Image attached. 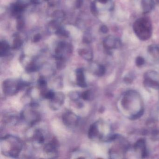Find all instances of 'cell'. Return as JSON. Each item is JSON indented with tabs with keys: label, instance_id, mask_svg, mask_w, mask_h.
I'll list each match as a JSON object with an SVG mask.
<instances>
[{
	"label": "cell",
	"instance_id": "6da1fadb",
	"mask_svg": "<svg viewBox=\"0 0 159 159\" xmlns=\"http://www.w3.org/2000/svg\"><path fill=\"white\" fill-rule=\"evenodd\" d=\"M117 108L122 115L131 120L140 118L144 113V103L140 94L134 90L123 93L118 99Z\"/></svg>",
	"mask_w": 159,
	"mask_h": 159
},
{
	"label": "cell",
	"instance_id": "7a4b0ae2",
	"mask_svg": "<svg viewBox=\"0 0 159 159\" xmlns=\"http://www.w3.org/2000/svg\"><path fill=\"white\" fill-rule=\"evenodd\" d=\"M23 147L22 140L15 136L7 135L1 139V151L6 157L18 158L23 150Z\"/></svg>",
	"mask_w": 159,
	"mask_h": 159
},
{
	"label": "cell",
	"instance_id": "3957f363",
	"mask_svg": "<svg viewBox=\"0 0 159 159\" xmlns=\"http://www.w3.org/2000/svg\"><path fill=\"white\" fill-rule=\"evenodd\" d=\"M88 137L92 140H99L105 142H111L117 134L111 133L110 125L99 120L91 125L88 130Z\"/></svg>",
	"mask_w": 159,
	"mask_h": 159
},
{
	"label": "cell",
	"instance_id": "277c9868",
	"mask_svg": "<svg viewBox=\"0 0 159 159\" xmlns=\"http://www.w3.org/2000/svg\"><path fill=\"white\" fill-rule=\"evenodd\" d=\"M133 30L136 36L140 40H148L152 34V25L148 17H141L137 19L133 25Z\"/></svg>",
	"mask_w": 159,
	"mask_h": 159
},
{
	"label": "cell",
	"instance_id": "5b68a950",
	"mask_svg": "<svg viewBox=\"0 0 159 159\" xmlns=\"http://www.w3.org/2000/svg\"><path fill=\"white\" fill-rule=\"evenodd\" d=\"M111 142L114 144L110 149L109 155L111 159H122L129 150L130 144L123 137L117 135L115 139Z\"/></svg>",
	"mask_w": 159,
	"mask_h": 159
},
{
	"label": "cell",
	"instance_id": "8992f818",
	"mask_svg": "<svg viewBox=\"0 0 159 159\" xmlns=\"http://www.w3.org/2000/svg\"><path fill=\"white\" fill-rule=\"evenodd\" d=\"M38 107V104L36 102H31L22 111L20 114V119L29 125H34L40 120L41 115Z\"/></svg>",
	"mask_w": 159,
	"mask_h": 159
},
{
	"label": "cell",
	"instance_id": "52a82bcc",
	"mask_svg": "<svg viewBox=\"0 0 159 159\" xmlns=\"http://www.w3.org/2000/svg\"><path fill=\"white\" fill-rule=\"evenodd\" d=\"M30 83L20 80L7 79L2 83V90L6 95L14 96L16 94L25 87L29 86Z\"/></svg>",
	"mask_w": 159,
	"mask_h": 159
},
{
	"label": "cell",
	"instance_id": "ba28073f",
	"mask_svg": "<svg viewBox=\"0 0 159 159\" xmlns=\"http://www.w3.org/2000/svg\"><path fill=\"white\" fill-rule=\"evenodd\" d=\"M144 84L145 86L155 90H159V73L153 70H149L144 75Z\"/></svg>",
	"mask_w": 159,
	"mask_h": 159
},
{
	"label": "cell",
	"instance_id": "9c48e42d",
	"mask_svg": "<svg viewBox=\"0 0 159 159\" xmlns=\"http://www.w3.org/2000/svg\"><path fill=\"white\" fill-rule=\"evenodd\" d=\"M103 46L107 52H110L114 49H118L121 46V42L119 38L114 36L106 37L103 43Z\"/></svg>",
	"mask_w": 159,
	"mask_h": 159
},
{
	"label": "cell",
	"instance_id": "30bf717a",
	"mask_svg": "<svg viewBox=\"0 0 159 159\" xmlns=\"http://www.w3.org/2000/svg\"><path fill=\"white\" fill-rule=\"evenodd\" d=\"M62 120L64 125L70 128H74L79 124L80 118L74 112L67 111L63 114Z\"/></svg>",
	"mask_w": 159,
	"mask_h": 159
},
{
	"label": "cell",
	"instance_id": "8fae6325",
	"mask_svg": "<svg viewBox=\"0 0 159 159\" xmlns=\"http://www.w3.org/2000/svg\"><path fill=\"white\" fill-rule=\"evenodd\" d=\"M58 147L59 143L58 141L54 138L44 144L43 151L51 158H56L57 155Z\"/></svg>",
	"mask_w": 159,
	"mask_h": 159
},
{
	"label": "cell",
	"instance_id": "7c38bea8",
	"mask_svg": "<svg viewBox=\"0 0 159 159\" xmlns=\"http://www.w3.org/2000/svg\"><path fill=\"white\" fill-rule=\"evenodd\" d=\"M65 98V94L62 92H55L53 97L49 100L50 108L53 111L59 109L64 104Z\"/></svg>",
	"mask_w": 159,
	"mask_h": 159
},
{
	"label": "cell",
	"instance_id": "4fadbf2b",
	"mask_svg": "<svg viewBox=\"0 0 159 159\" xmlns=\"http://www.w3.org/2000/svg\"><path fill=\"white\" fill-rule=\"evenodd\" d=\"M134 151L139 158H145L148 155L146 141L143 139H140L136 141L133 147Z\"/></svg>",
	"mask_w": 159,
	"mask_h": 159
},
{
	"label": "cell",
	"instance_id": "5bb4252c",
	"mask_svg": "<svg viewBox=\"0 0 159 159\" xmlns=\"http://www.w3.org/2000/svg\"><path fill=\"white\" fill-rule=\"evenodd\" d=\"M76 80L78 86L84 88L87 87V84L84 74V70L82 68H80L76 70Z\"/></svg>",
	"mask_w": 159,
	"mask_h": 159
},
{
	"label": "cell",
	"instance_id": "9a60e30c",
	"mask_svg": "<svg viewBox=\"0 0 159 159\" xmlns=\"http://www.w3.org/2000/svg\"><path fill=\"white\" fill-rule=\"evenodd\" d=\"M148 53L151 60L155 64H159V47L150 45L148 47Z\"/></svg>",
	"mask_w": 159,
	"mask_h": 159
},
{
	"label": "cell",
	"instance_id": "2e32d148",
	"mask_svg": "<svg viewBox=\"0 0 159 159\" xmlns=\"http://www.w3.org/2000/svg\"><path fill=\"white\" fill-rule=\"evenodd\" d=\"M31 140L33 143H36L38 145H41L44 143L45 137L43 131L40 129H36L33 132Z\"/></svg>",
	"mask_w": 159,
	"mask_h": 159
},
{
	"label": "cell",
	"instance_id": "e0dca14e",
	"mask_svg": "<svg viewBox=\"0 0 159 159\" xmlns=\"http://www.w3.org/2000/svg\"><path fill=\"white\" fill-rule=\"evenodd\" d=\"M155 4L152 0H141V6L143 14L149 13L152 11Z\"/></svg>",
	"mask_w": 159,
	"mask_h": 159
},
{
	"label": "cell",
	"instance_id": "ac0fdd59",
	"mask_svg": "<svg viewBox=\"0 0 159 159\" xmlns=\"http://www.w3.org/2000/svg\"><path fill=\"white\" fill-rule=\"evenodd\" d=\"M92 72L93 74L98 77H102L106 73V69L105 67L100 64H95L92 67Z\"/></svg>",
	"mask_w": 159,
	"mask_h": 159
},
{
	"label": "cell",
	"instance_id": "d6986e66",
	"mask_svg": "<svg viewBox=\"0 0 159 159\" xmlns=\"http://www.w3.org/2000/svg\"><path fill=\"white\" fill-rule=\"evenodd\" d=\"M3 123L7 125H14L18 123L19 118L14 115H6L3 116Z\"/></svg>",
	"mask_w": 159,
	"mask_h": 159
},
{
	"label": "cell",
	"instance_id": "ffe728a7",
	"mask_svg": "<svg viewBox=\"0 0 159 159\" xmlns=\"http://www.w3.org/2000/svg\"><path fill=\"white\" fill-rule=\"evenodd\" d=\"M80 56L88 61H92L93 59V52L85 49H80L78 52Z\"/></svg>",
	"mask_w": 159,
	"mask_h": 159
},
{
	"label": "cell",
	"instance_id": "44dd1931",
	"mask_svg": "<svg viewBox=\"0 0 159 159\" xmlns=\"http://www.w3.org/2000/svg\"><path fill=\"white\" fill-rule=\"evenodd\" d=\"M89 154L86 152L80 150H75L70 153V158H90Z\"/></svg>",
	"mask_w": 159,
	"mask_h": 159
},
{
	"label": "cell",
	"instance_id": "7402d4cb",
	"mask_svg": "<svg viewBox=\"0 0 159 159\" xmlns=\"http://www.w3.org/2000/svg\"><path fill=\"white\" fill-rule=\"evenodd\" d=\"M10 48V45L7 42L1 41L0 43V56L1 57L6 56L8 54Z\"/></svg>",
	"mask_w": 159,
	"mask_h": 159
},
{
	"label": "cell",
	"instance_id": "603a6c76",
	"mask_svg": "<svg viewBox=\"0 0 159 159\" xmlns=\"http://www.w3.org/2000/svg\"><path fill=\"white\" fill-rule=\"evenodd\" d=\"M25 9V6L24 4L20 3H16L12 7V12L14 15H17L18 17L20 16L19 15Z\"/></svg>",
	"mask_w": 159,
	"mask_h": 159
},
{
	"label": "cell",
	"instance_id": "cb8c5ba5",
	"mask_svg": "<svg viewBox=\"0 0 159 159\" xmlns=\"http://www.w3.org/2000/svg\"><path fill=\"white\" fill-rule=\"evenodd\" d=\"M94 94L93 91L91 90H86L81 93V98L86 101H90L93 99Z\"/></svg>",
	"mask_w": 159,
	"mask_h": 159
},
{
	"label": "cell",
	"instance_id": "d4e9b609",
	"mask_svg": "<svg viewBox=\"0 0 159 159\" xmlns=\"http://www.w3.org/2000/svg\"><path fill=\"white\" fill-rule=\"evenodd\" d=\"M68 96L70 100L76 102L81 98V93L78 91H72L70 92Z\"/></svg>",
	"mask_w": 159,
	"mask_h": 159
},
{
	"label": "cell",
	"instance_id": "484cf974",
	"mask_svg": "<svg viewBox=\"0 0 159 159\" xmlns=\"http://www.w3.org/2000/svg\"><path fill=\"white\" fill-rule=\"evenodd\" d=\"M23 41L20 38L18 37H16L15 38L13 41V43L12 48L14 49H19L21 47L22 44H23Z\"/></svg>",
	"mask_w": 159,
	"mask_h": 159
},
{
	"label": "cell",
	"instance_id": "4316f807",
	"mask_svg": "<svg viewBox=\"0 0 159 159\" xmlns=\"http://www.w3.org/2000/svg\"><path fill=\"white\" fill-rule=\"evenodd\" d=\"M55 33L57 35H59L65 38H68L69 35V33L67 30H65L61 27L58 28L55 31Z\"/></svg>",
	"mask_w": 159,
	"mask_h": 159
},
{
	"label": "cell",
	"instance_id": "83f0119b",
	"mask_svg": "<svg viewBox=\"0 0 159 159\" xmlns=\"http://www.w3.org/2000/svg\"><path fill=\"white\" fill-rule=\"evenodd\" d=\"M25 21L21 16L17 17V25L16 28L19 31H21L25 26Z\"/></svg>",
	"mask_w": 159,
	"mask_h": 159
},
{
	"label": "cell",
	"instance_id": "f1b7e54d",
	"mask_svg": "<svg viewBox=\"0 0 159 159\" xmlns=\"http://www.w3.org/2000/svg\"><path fill=\"white\" fill-rule=\"evenodd\" d=\"M65 16V13L64 12L62 11L57 10L54 12L52 14V17L56 19H58V18H62Z\"/></svg>",
	"mask_w": 159,
	"mask_h": 159
},
{
	"label": "cell",
	"instance_id": "f546056e",
	"mask_svg": "<svg viewBox=\"0 0 159 159\" xmlns=\"http://www.w3.org/2000/svg\"><path fill=\"white\" fill-rule=\"evenodd\" d=\"M135 63L137 66H142L145 64V59L141 57H138L136 58Z\"/></svg>",
	"mask_w": 159,
	"mask_h": 159
},
{
	"label": "cell",
	"instance_id": "4dcf8cb0",
	"mask_svg": "<svg viewBox=\"0 0 159 159\" xmlns=\"http://www.w3.org/2000/svg\"><path fill=\"white\" fill-rule=\"evenodd\" d=\"M91 11L93 15L97 16L98 14V11L96 3L95 2H92L91 5Z\"/></svg>",
	"mask_w": 159,
	"mask_h": 159
},
{
	"label": "cell",
	"instance_id": "1f68e13d",
	"mask_svg": "<svg viewBox=\"0 0 159 159\" xmlns=\"http://www.w3.org/2000/svg\"><path fill=\"white\" fill-rule=\"evenodd\" d=\"M41 39V36L40 34H37L33 37L32 42L34 43L39 42Z\"/></svg>",
	"mask_w": 159,
	"mask_h": 159
},
{
	"label": "cell",
	"instance_id": "d6a6232c",
	"mask_svg": "<svg viewBox=\"0 0 159 159\" xmlns=\"http://www.w3.org/2000/svg\"><path fill=\"white\" fill-rule=\"evenodd\" d=\"M100 31H101L102 33H104V34H106V33L108 32L109 29L107 26L102 25L100 27Z\"/></svg>",
	"mask_w": 159,
	"mask_h": 159
},
{
	"label": "cell",
	"instance_id": "836d02e7",
	"mask_svg": "<svg viewBox=\"0 0 159 159\" xmlns=\"http://www.w3.org/2000/svg\"><path fill=\"white\" fill-rule=\"evenodd\" d=\"M83 0H76V3H75V7L77 9H79L81 7L83 4Z\"/></svg>",
	"mask_w": 159,
	"mask_h": 159
},
{
	"label": "cell",
	"instance_id": "e575fe53",
	"mask_svg": "<svg viewBox=\"0 0 159 159\" xmlns=\"http://www.w3.org/2000/svg\"><path fill=\"white\" fill-rule=\"evenodd\" d=\"M83 40L84 42L86 43H89L92 41L91 38L89 36H87V35L84 37Z\"/></svg>",
	"mask_w": 159,
	"mask_h": 159
},
{
	"label": "cell",
	"instance_id": "d590c367",
	"mask_svg": "<svg viewBox=\"0 0 159 159\" xmlns=\"http://www.w3.org/2000/svg\"><path fill=\"white\" fill-rule=\"evenodd\" d=\"M30 1L34 4H39L41 3L40 0H30Z\"/></svg>",
	"mask_w": 159,
	"mask_h": 159
},
{
	"label": "cell",
	"instance_id": "8d00e7d4",
	"mask_svg": "<svg viewBox=\"0 0 159 159\" xmlns=\"http://www.w3.org/2000/svg\"><path fill=\"white\" fill-rule=\"evenodd\" d=\"M97 1L102 4H106L110 0H97Z\"/></svg>",
	"mask_w": 159,
	"mask_h": 159
},
{
	"label": "cell",
	"instance_id": "74e56055",
	"mask_svg": "<svg viewBox=\"0 0 159 159\" xmlns=\"http://www.w3.org/2000/svg\"><path fill=\"white\" fill-rule=\"evenodd\" d=\"M153 3L155 4H159V0H152Z\"/></svg>",
	"mask_w": 159,
	"mask_h": 159
},
{
	"label": "cell",
	"instance_id": "f35d334b",
	"mask_svg": "<svg viewBox=\"0 0 159 159\" xmlns=\"http://www.w3.org/2000/svg\"><path fill=\"white\" fill-rule=\"evenodd\" d=\"M43 1H48L49 0H43Z\"/></svg>",
	"mask_w": 159,
	"mask_h": 159
}]
</instances>
